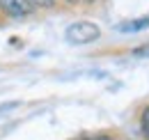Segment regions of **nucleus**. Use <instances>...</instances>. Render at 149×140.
<instances>
[{
    "label": "nucleus",
    "mask_w": 149,
    "mask_h": 140,
    "mask_svg": "<svg viewBox=\"0 0 149 140\" xmlns=\"http://www.w3.org/2000/svg\"><path fill=\"white\" fill-rule=\"evenodd\" d=\"M135 55H138V57H149V44L147 46H140V48L135 51Z\"/></svg>",
    "instance_id": "nucleus-6"
},
{
    "label": "nucleus",
    "mask_w": 149,
    "mask_h": 140,
    "mask_svg": "<svg viewBox=\"0 0 149 140\" xmlns=\"http://www.w3.org/2000/svg\"><path fill=\"white\" fill-rule=\"evenodd\" d=\"M32 2L30 0H0V14H5L7 18H25L32 14Z\"/></svg>",
    "instance_id": "nucleus-2"
},
{
    "label": "nucleus",
    "mask_w": 149,
    "mask_h": 140,
    "mask_svg": "<svg viewBox=\"0 0 149 140\" xmlns=\"http://www.w3.org/2000/svg\"><path fill=\"white\" fill-rule=\"evenodd\" d=\"M101 37V28L92 21H76L67 28V41L71 44H92Z\"/></svg>",
    "instance_id": "nucleus-1"
},
{
    "label": "nucleus",
    "mask_w": 149,
    "mask_h": 140,
    "mask_svg": "<svg viewBox=\"0 0 149 140\" xmlns=\"http://www.w3.org/2000/svg\"><path fill=\"white\" fill-rule=\"evenodd\" d=\"M83 140H96V138H83Z\"/></svg>",
    "instance_id": "nucleus-8"
},
{
    "label": "nucleus",
    "mask_w": 149,
    "mask_h": 140,
    "mask_svg": "<svg viewBox=\"0 0 149 140\" xmlns=\"http://www.w3.org/2000/svg\"><path fill=\"white\" fill-rule=\"evenodd\" d=\"M140 129H142V136L149 140V106L142 108V115H140Z\"/></svg>",
    "instance_id": "nucleus-4"
},
{
    "label": "nucleus",
    "mask_w": 149,
    "mask_h": 140,
    "mask_svg": "<svg viewBox=\"0 0 149 140\" xmlns=\"http://www.w3.org/2000/svg\"><path fill=\"white\" fill-rule=\"evenodd\" d=\"M149 28V18H135V21H124V23H119V32H140V30H145Z\"/></svg>",
    "instance_id": "nucleus-3"
},
{
    "label": "nucleus",
    "mask_w": 149,
    "mask_h": 140,
    "mask_svg": "<svg viewBox=\"0 0 149 140\" xmlns=\"http://www.w3.org/2000/svg\"><path fill=\"white\" fill-rule=\"evenodd\" d=\"M67 2H71V5H74V2H78V0H67Z\"/></svg>",
    "instance_id": "nucleus-7"
},
{
    "label": "nucleus",
    "mask_w": 149,
    "mask_h": 140,
    "mask_svg": "<svg viewBox=\"0 0 149 140\" xmlns=\"http://www.w3.org/2000/svg\"><path fill=\"white\" fill-rule=\"evenodd\" d=\"M35 7H44V9H48V7H53L55 5V0H30Z\"/></svg>",
    "instance_id": "nucleus-5"
}]
</instances>
